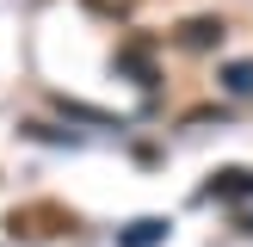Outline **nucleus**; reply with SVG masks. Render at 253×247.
I'll list each match as a JSON object with an SVG mask.
<instances>
[{
  "instance_id": "obj_1",
  "label": "nucleus",
  "mask_w": 253,
  "mask_h": 247,
  "mask_svg": "<svg viewBox=\"0 0 253 247\" xmlns=\"http://www.w3.org/2000/svg\"><path fill=\"white\" fill-rule=\"evenodd\" d=\"M210 198H253V173H247V167L210 173Z\"/></svg>"
},
{
  "instance_id": "obj_2",
  "label": "nucleus",
  "mask_w": 253,
  "mask_h": 247,
  "mask_svg": "<svg viewBox=\"0 0 253 247\" xmlns=\"http://www.w3.org/2000/svg\"><path fill=\"white\" fill-rule=\"evenodd\" d=\"M161 241H167V222L161 216H142V222H130L118 235V247H161Z\"/></svg>"
},
{
  "instance_id": "obj_3",
  "label": "nucleus",
  "mask_w": 253,
  "mask_h": 247,
  "mask_svg": "<svg viewBox=\"0 0 253 247\" xmlns=\"http://www.w3.org/2000/svg\"><path fill=\"white\" fill-rule=\"evenodd\" d=\"M179 43H185V49H210V43H222V19H185V25H179Z\"/></svg>"
},
{
  "instance_id": "obj_4",
  "label": "nucleus",
  "mask_w": 253,
  "mask_h": 247,
  "mask_svg": "<svg viewBox=\"0 0 253 247\" xmlns=\"http://www.w3.org/2000/svg\"><path fill=\"white\" fill-rule=\"evenodd\" d=\"M222 86H229L235 99H253V62H229V68H222Z\"/></svg>"
},
{
  "instance_id": "obj_5",
  "label": "nucleus",
  "mask_w": 253,
  "mask_h": 247,
  "mask_svg": "<svg viewBox=\"0 0 253 247\" xmlns=\"http://www.w3.org/2000/svg\"><path fill=\"white\" fill-rule=\"evenodd\" d=\"M124 68H130V74H136L142 86L155 81V68H148V43H130V49H124Z\"/></svg>"
},
{
  "instance_id": "obj_6",
  "label": "nucleus",
  "mask_w": 253,
  "mask_h": 247,
  "mask_svg": "<svg viewBox=\"0 0 253 247\" xmlns=\"http://www.w3.org/2000/svg\"><path fill=\"white\" fill-rule=\"evenodd\" d=\"M86 6H99V12H124L130 0H86Z\"/></svg>"
}]
</instances>
